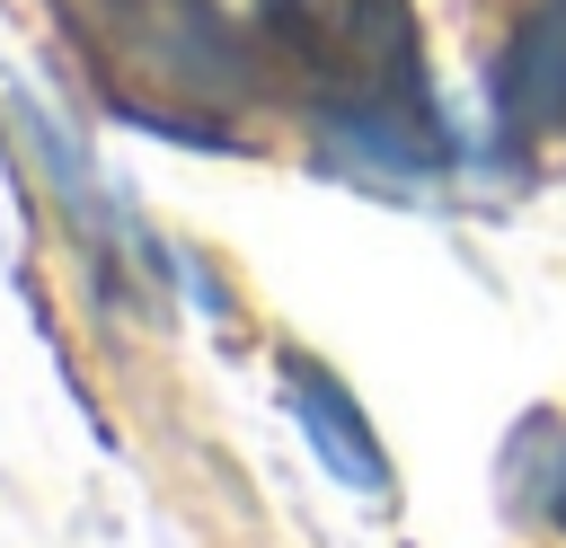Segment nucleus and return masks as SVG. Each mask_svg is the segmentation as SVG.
Segmentation results:
<instances>
[{
	"label": "nucleus",
	"instance_id": "obj_1",
	"mask_svg": "<svg viewBox=\"0 0 566 548\" xmlns=\"http://www.w3.org/2000/svg\"><path fill=\"white\" fill-rule=\"evenodd\" d=\"M486 124L504 159H531L566 133V0H522L486 62Z\"/></svg>",
	"mask_w": 566,
	"mask_h": 548
},
{
	"label": "nucleus",
	"instance_id": "obj_2",
	"mask_svg": "<svg viewBox=\"0 0 566 548\" xmlns=\"http://www.w3.org/2000/svg\"><path fill=\"white\" fill-rule=\"evenodd\" d=\"M9 115H18V141H27V159L44 168V186H53V212L71 221V239L88 247V265H97V283H115L124 265H142L150 256V230L106 194V177L88 168V150L44 115V106H27V97H9Z\"/></svg>",
	"mask_w": 566,
	"mask_h": 548
},
{
	"label": "nucleus",
	"instance_id": "obj_3",
	"mask_svg": "<svg viewBox=\"0 0 566 548\" xmlns=\"http://www.w3.org/2000/svg\"><path fill=\"white\" fill-rule=\"evenodd\" d=\"M274 380H283V407H292L301 442L318 451V468H327L336 486H354V495H371V504H380L398 477H389V451H380V433H371L363 398H354L318 354H274Z\"/></svg>",
	"mask_w": 566,
	"mask_h": 548
}]
</instances>
